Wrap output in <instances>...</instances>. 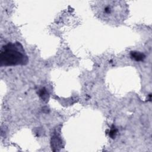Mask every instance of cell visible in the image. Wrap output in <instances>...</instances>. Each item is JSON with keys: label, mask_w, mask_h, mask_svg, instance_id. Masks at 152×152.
<instances>
[{"label": "cell", "mask_w": 152, "mask_h": 152, "mask_svg": "<svg viewBox=\"0 0 152 152\" xmlns=\"http://www.w3.org/2000/svg\"><path fill=\"white\" fill-rule=\"evenodd\" d=\"M130 55H131V57L134 60H135L136 61H143L144 59L145 58V56L143 53L137 52V51L131 52Z\"/></svg>", "instance_id": "3"}, {"label": "cell", "mask_w": 152, "mask_h": 152, "mask_svg": "<svg viewBox=\"0 0 152 152\" xmlns=\"http://www.w3.org/2000/svg\"><path fill=\"white\" fill-rule=\"evenodd\" d=\"M39 96L43 99H45L46 97V94H47V92L46 91V90L45 88H42L40 90V93H39Z\"/></svg>", "instance_id": "4"}, {"label": "cell", "mask_w": 152, "mask_h": 152, "mask_svg": "<svg viewBox=\"0 0 152 152\" xmlns=\"http://www.w3.org/2000/svg\"><path fill=\"white\" fill-rule=\"evenodd\" d=\"M116 134V130L115 127H113L112 129H111V130L109 132V136L113 138L115 137Z\"/></svg>", "instance_id": "5"}, {"label": "cell", "mask_w": 152, "mask_h": 152, "mask_svg": "<svg viewBox=\"0 0 152 152\" xmlns=\"http://www.w3.org/2000/svg\"><path fill=\"white\" fill-rule=\"evenodd\" d=\"M97 14L105 20L119 22L124 20L127 14V8L124 1H102L96 4Z\"/></svg>", "instance_id": "2"}, {"label": "cell", "mask_w": 152, "mask_h": 152, "mask_svg": "<svg viewBox=\"0 0 152 152\" xmlns=\"http://www.w3.org/2000/svg\"><path fill=\"white\" fill-rule=\"evenodd\" d=\"M28 62V58L20 42L8 43L1 48V66L24 65Z\"/></svg>", "instance_id": "1"}]
</instances>
